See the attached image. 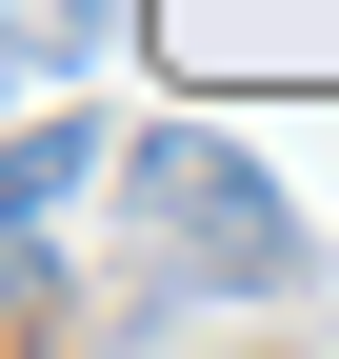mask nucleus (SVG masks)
<instances>
[{
	"instance_id": "nucleus-1",
	"label": "nucleus",
	"mask_w": 339,
	"mask_h": 359,
	"mask_svg": "<svg viewBox=\"0 0 339 359\" xmlns=\"http://www.w3.org/2000/svg\"><path fill=\"white\" fill-rule=\"evenodd\" d=\"M140 219H160V259L220 280V299H279V280H300V200H279L240 140H200V120L140 140Z\"/></svg>"
},
{
	"instance_id": "nucleus-2",
	"label": "nucleus",
	"mask_w": 339,
	"mask_h": 359,
	"mask_svg": "<svg viewBox=\"0 0 339 359\" xmlns=\"http://www.w3.org/2000/svg\"><path fill=\"white\" fill-rule=\"evenodd\" d=\"M80 180H100V120H20L0 140V299H40V240H60Z\"/></svg>"
},
{
	"instance_id": "nucleus-3",
	"label": "nucleus",
	"mask_w": 339,
	"mask_h": 359,
	"mask_svg": "<svg viewBox=\"0 0 339 359\" xmlns=\"http://www.w3.org/2000/svg\"><path fill=\"white\" fill-rule=\"evenodd\" d=\"M120 40V0H0V60H40V80H80Z\"/></svg>"
}]
</instances>
